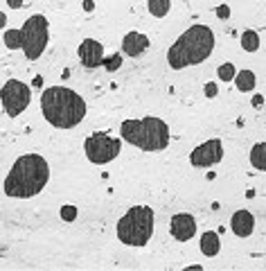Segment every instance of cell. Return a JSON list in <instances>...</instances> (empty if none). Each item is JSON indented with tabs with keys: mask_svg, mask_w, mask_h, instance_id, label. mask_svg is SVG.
<instances>
[{
	"mask_svg": "<svg viewBox=\"0 0 266 271\" xmlns=\"http://www.w3.org/2000/svg\"><path fill=\"white\" fill-rule=\"evenodd\" d=\"M59 215H61L64 222H75V219H77V208L75 206H61Z\"/></svg>",
	"mask_w": 266,
	"mask_h": 271,
	"instance_id": "21",
	"label": "cell"
},
{
	"mask_svg": "<svg viewBox=\"0 0 266 271\" xmlns=\"http://www.w3.org/2000/svg\"><path fill=\"white\" fill-rule=\"evenodd\" d=\"M122 61H124V54H111V57L104 59V68L108 70V73H115V70L122 68Z\"/></svg>",
	"mask_w": 266,
	"mask_h": 271,
	"instance_id": "20",
	"label": "cell"
},
{
	"mask_svg": "<svg viewBox=\"0 0 266 271\" xmlns=\"http://www.w3.org/2000/svg\"><path fill=\"white\" fill-rule=\"evenodd\" d=\"M95 9V2L93 0H84V11H93Z\"/></svg>",
	"mask_w": 266,
	"mask_h": 271,
	"instance_id": "25",
	"label": "cell"
},
{
	"mask_svg": "<svg viewBox=\"0 0 266 271\" xmlns=\"http://www.w3.org/2000/svg\"><path fill=\"white\" fill-rule=\"evenodd\" d=\"M50 181V165L41 154H23L5 176V194L11 199H32Z\"/></svg>",
	"mask_w": 266,
	"mask_h": 271,
	"instance_id": "1",
	"label": "cell"
},
{
	"mask_svg": "<svg viewBox=\"0 0 266 271\" xmlns=\"http://www.w3.org/2000/svg\"><path fill=\"white\" fill-rule=\"evenodd\" d=\"M7 5H9L11 9H21V7H23V0H7Z\"/></svg>",
	"mask_w": 266,
	"mask_h": 271,
	"instance_id": "24",
	"label": "cell"
},
{
	"mask_svg": "<svg viewBox=\"0 0 266 271\" xmlns=\"http://www.w3.org/2000/svg\"><path fill=\"white\" fill-rule=\"evenodd\" d=\"M41 113L57 129H72L86 117V100L68 86H48L41 95Z\"/></svg>",
	"mask_w": 266,
	"mask_h": 271,
	"instance_id": "2",
	"label": "cell"
},
{
	"mask_svg": "<svg viewBox=\"0 0 266 271\" xmlns=\"http://www.w3.org/2000/svg\"><path fill=\"white\" fill-rule=\"evenodd\" d=\"M234 86H237V90H239V93H250V90H255V86H257L255 73H253V70H248V68L239 70V73H237V77H234Z\"/></svg>",
	"mask_w": 266,
	"mask_h": 271,
	"instance_id": "15",
	"label": "cell"
},
{
	"mask_svg": "<svg viewBox=\"0 0 266 271\" xmlns=\"http://www.w3.org/2000/svg\"><path fill=\"white\" fill-rule=\"evenodd\" d=\"M224 158V143L219 138H210L205 143L197 145V147L190 152V163L192 167H199V170H208L214 165L221 163Z\"/></svg>",
	"mask_w": 266,
	"mask_h": 271,
	"instance_id": "9",
	"label": "cell"
},
{
	"mask_svg": "<svg viewBox=\"0 0 266 271\" xmlns=\"http://www.w3.org/2000/svg\"><path fill=\"white\" fill-rule=\"evenodd\" d=\"M149 48V37L142 32H127L122 37V54H129V57H140L144 50Z\"/></svg>",
	"mask_w": 266,
	"mask_h": 271,
	"instance_id": "13",
	"label": "cell"
},
{
	"mask_svg": "<svg viewBox=\"0 0 266 271\" xmlns=\"http://www.w3.org/2000/svg\"><path fill=\"white\" fill-rule=\"evenodd\" d=\"M147 9H149L151 16L165 18L171 9V0H147Z\"/></svg>",
	"mask_w": 266,
	"mask_h": 271,
	"instance_id": "17",
	"label": "cell"
},
{
	"mask_svg": "<svg viewBox=\"0 0 266 271\" xmlns=\"http://www.w3.org/2000/svg\"><path fill=\"white\" fill-rule=\"evenodd\" d=\"M84 152H86V158L91 160L93 165H106L120 156L122 140L113 138V136H108L104 131H97V133H91L84 140Z\"/></svg>",
	"mask_w": 266,
	"mask_h": 271,
	"instance_id": "7",
	"label": "cell"
},
{
	"mask_svg": "<svg viewBox=\"0 0 266 271\" xmlns=\"http://www.w3.org/2000/svg\"><path fill=\"white\" fill-rule=\"evenodd\" d=\"M120 136L124 143L142 152H163L169 145V124L156 116H147L140 120H124L120 124Z\"/></svg>",
	"mask_w": 266,
	"mask_h": 271,
	"instance_id": "5",
	"label": "cell"
},
{
	"mask_svg": "<svg viewBox=\"0 0 266 271\" xmlns=\"http://www.w3.org/2000/svg\"><path fill=\"white\" fill-rule=\"evenodd\" d=\"M217 75L221 81H234V77H237V68H234L233 64H221L217 68Z\"/></svg>",
	"mask_w": 266,
	"mask_h": 271,
	"instance_id": "19",
	"label": "cell"
},
{
	"mask_svg": "<svg viewBox=\"0 0 266 271\" xmlns=\"http://www.w3.org/2000/svg\"><path fill=\"white\" fill-rule=\"evenodd\" d=\"M77 57H79L84 68L95 70V68H100V66H104L106 54H104V45H101L100 41H95V39H84V41L79 43V48H77Z\"/></svg>",
	"mask_w": 266,
	"mask_h": 271,
	"instance_id": "10",
	"label": "cell"
},
{
	"mask_svg": "<svg viewBox=\"0 0 266 271\" xmlns=\"http://www.w3.org/2000/svg\"><path fill=\"white\" fill-rule=\"evenodd\" d=\"M201 253L205 255V258H214V255H219V251H221V237H219L217 231H205V233L201 235Z\"/></svg>",
	"mask_w": 266,
	"mask_h": 271,
	"instance_id": "14",
	"label": "cell"
},
{
	"mask_svg": "<svg viewBox=\"0 0 266 271\" xmlns=\"http://www.w3.org/2000/svg\"><path fill=\"white\" fill-rule=\"evenodd\" d=\"M239 43L246 52H257V50H260V34H257L255 30H246L239 37Z\"/></svg>",
	"mask_w": 266,
	"mask_h": 271,
	"instance_id": "18",
	"label": "cell"
},
{
	"mask_svg": "<svg viewBox=\"0 0 266 271\" xmlns=\"http://www.w3.org/2000/svg\"><path fill=\"white\" fill-rule=\"evenodd\" d=\"M230 229L237 237H248L255 231V217L250 210H234L230 217Z\"/></svg>",
	"mask_w": 266,
	"mask_h": 271,
	"instance_id": "12",
	"label": "cell"
},
{
	"mask_svg": "<svg viewBox=\"0 0 266 271\" xmlns=\"http://www.w3.org/2000/svg\"><path fill=\"white\" fill-rule=\"evenodd\" d=\"M50 41V25L43 14H34L23 23L21 30H5L2 43L7 50H23L27 61H36Z\"/></svg>",
	"mask_w": 266,
	"mask_h": 271,
	"instance_id": "4",
	"label": "cell"
},
{
	"mask_svg": "<svg viewBox=\"0 0 266 271\" xmlns=\"http://www.w3.org/2000/svg\"><path fill=\"white\" fill-rule=\"evenodd\" d=\"M154 222L156 217L151 206H131L115 226L117 239L127 246H135V249L147 246L154 235Z\"/></svg>",
	"mask_w": 266,
	"mask_h": 271,
	"instance_id": "6",
	"label": "cell"
},
{
	"mask_svg": "<svg viewBox=\"0 0 266 271\" xmlns=\"http://www.w3.org/2000/svg\"><path fill=\"white\" fill-rule=\"evenodd\" d=\"M250 165L260 172H266V143H255L250 147Z\"/></svg>",
	"mask_w": 266,
	"mask_h": 271,
	"instance_id": "16",
	"label": "cell"
},
{
	"mask_svg": "<svg viewBox=\"0 0 266 271\" xmlns=\"http://www.w3.org/2000/svg\"><path fill=\"white\" fill-rule=\"evenodd\" d=\"M2 109L9 117H18L32 102V86L23 84L21 79H7L0 90Z\"/></svg>",
	"mask_w": 266,
	"mask_h": 271,
	"instance_id": "8",
	"label": "cell"
},
{
	"mask_svg": "<svg viewBox=\"0 0 266 271\" xmlns=\"http://www.w3.org/2000/svg\"><path fill=\"white\" fill-rule=\"evenodd\" d=\"M203 93H205V97H210V100L217 97L219 95V84L217 81H208V84L203 86Z\"/></svg>",
	"mask_w": 266,
	"mask_h": 271,
	"instance_id": "22",
	"label": "cell"
},
{
	"mask_svg": "<svg viewBox=\"0 0 266 271\" xmlns=\"http://www.w3.org/2000/svg\"><path fill=\"white\" fill-rule=\"evenodd\" d=\"M32 86H34V88H41V86H43V77H41V75H38V77H34Z\"/></svg>",
	"mask_w": 266,
	"mask_h": 271,
	"instance_id": "27",
	"label": "cell"
},
{
	"mask_svg": "<svg viewBox=\"0 0 266 271\" xmlns=\"http://www.w3.org/2000/svg\"><path fill=\"white\" fill-rule=\"evenodd\" d=\"M262 104H264V97H262V95L253 97V107H262Z\"/></svg>",
	"mask_w": 266,
	"mask_h": 271,
	"instance_id": "26",
	"label": "cell"
},
{
	"mask_svg": "<svg viewBox=\"0 0 266 271\" xmlns=\"http://www.w3.org/2000/svg\"><path fill=\"white\" fill-rule=\"evenodd\" d=\"M214 50V32L212 27L194 23L176 39L167 50V64L174 70H183L190 66H199L212 54Z\"/></svg>",
	"mask_w": 266,
	"mask_h": 271,
	"instance_id": "3",
	"label": "cell"
},
{
	"mask_svg": "<svg viewBox=\"0 0 266 271\" xmlns=\"http://www.w3.org/2000/svg\"><path fill=\"white\" fill-rule=\"evenodd\" d=\"M169 233L176 242H190L197 235V219L192 217L190 213H176L171 217Z\"/></svg>",
	"mask_w": 266,
	"mask_h": 271,
	"instance_id": "11",
	"label": "cell"
},
{
	"mask_svg": "<svg viewBox=\"0 0 266 271\" xmlns=\"http://www.w3.org/2000/svg\"><path fill=\"white\" fill-rule=\"evenodd\" d=\"M230 14H233V11H230L228 5H219L217 7V18H219V21H228Z\"/></svg>",
	"mask_w": 266,
	"mask_h": 271,
	"instance_id": "23",
	"label": "cell"
}]
</instances>
